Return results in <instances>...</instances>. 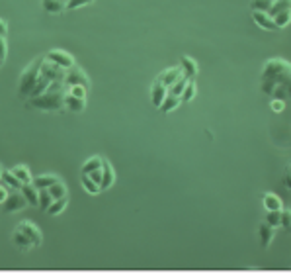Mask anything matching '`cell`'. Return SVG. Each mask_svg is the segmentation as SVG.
<instances>
[{"label":"cell","mask_w":291,"mask_h":278,"mask_svg":"<svg viewBox=\"0 0 291 278\" xmlns=\"http://www.w3.org/2000/svg\"><path fill=\"white\" fill-rule=\"evenodd\" d=\"M65 108L68 112H82L86 108V98H76L72 94L65 93Z\"/></svg>","instance_id":"cell-14"},{"label":"cell","mask_w":291,"mask_h":278,"mask_svg":"<svg viewBox=\"0 0 291 278\" xmlns=\"http://www.w3.org/2000/svg\"><path fill=\"white\" fill-rule=\"evenodd\" d=\"M166 94H168V89L164 85H161L159 81H155L153 83V89H151V102H153V106L161 108L162 100L166 98Z\"/></svg>","instance_id":"cell-11"},{"label":"cell","mask_w":291,"mask_h":278,"mask_svg":"<svg viewBox=\"0 0 291 278\" xmlns=\"http://www.w3.org/2000/svg\"><path fill=\"white\" fill-rule=\"evenodd\" d=\"M65 83L63 81H53L43 94L30 98L28 106L35 108V110H41V112H59V110L65 108Z\"/></svg>","instance_id":"cell-2"},{"label":"cell","mask_w":291,"mask_h":278,"mask_svg":"<svg viewBox=\"0 0 291 278\" xmlns=\"http://www.w3.org/2000/svg\"><path fill=\"white\" fill-rule=\"evenodd\" d=\"M284 185H286L291 190V177H290V175H286V177H284Z\"/></svg>","instance_id":"cell-43"},{"label":"cell","mask_w":291,"mask_h":278,"mask_svg":"<svg viewBox=\"0 0 291 278\" xmlns=\"http://www.w3.org/2000/svg\"><path fill=\"white\" fill-rule=\"evenodd\" d=\"M53 81H49L47 77H43L41 73H39V77H37V81H35V87H33V91H32V94L30 96H39V94H43L47 89H49V85H51Z\"/></svg>","instance_id":"cell-24"},{"label":"cell","mask_w":291,"mask_h":278,"mask_svg":"<svg viewBox=\"0 0 291 278\" xmlns=\"http://www.w3.org/2000/svg\"><path fill=\"white\" fill-rule=\"evenodd\" d=\"M53 204V196L49 194V190L47 188H43V190H39V204H37V208L41 210V212H47V208Z\"/></svg>","instance_id":"cell-27"},{"label":"cell","mask_w":291,"mask_h":278,"mask_svg":"<svg viewBox=\"0 0 291 278\" xmlns=\"http://www.w3.org/2000/svg\"><path fill=\"white\" fill-rule=\"evenodd\" d=\"M41 63H43V57H37L33 63H30L26 69H24V73H22V77H20V87H18V94L22 96V98H26V96H30L33 91V87H35V81H37V77H39V73H41Z\"/></svg>","instance_id":"cell-3"},{"label":"cell","mask_w":291,"mask_h":278,"mask_svg":"<svg viewBox=\"0 0 291 278\" xmlns=\"http://www.w3.org/2000/svg\"><path fill=\"white\" fill-rule=\"evenodd\" d=\"M88 177L96 183L98 186L102 185V169H96V171H92V173H88Z\"/></svg>","instance_id":"cell-40"},{"label":"cell","mask_w":291,"mask_h":278,"mask_svg":"<svg viewBox=\"0 0 291 278\" xmlns=\"http://www.w3.org/2000/svg\"><path fill=\"white\" fill-rule=\"evenodd\" d=\"M195 91H197V89H195V83L194 81H188L186 89H184L182 94H180V100H182V102H192V100L195 98Z\"/></svg>","instance_id":"cell-30"},{"label":"cell","mask_w":291,"mask_h":278,"mask_svg":"<svg viewBox=\"0 0 291 278\" xmlns=\"http://www.w3.org/2000/svg\"><path fill=\"white\" fill-rule=\"evenodd\" d=\"M188 81H190V79L182 75V77H180V79H178V81H176V83H174V85H172V87L168 89V93H170V94H174V96H180V94H182V91L186 89V85H188Z\"/></svg>","instance_id":"cell-31"},{"label":"cell","mask_w":291,"mask_h":278,"mask_svg":"<svg viewBox=\"0 0 291 278\" xmlns=\"http://www.w3.org/2000/svg\"><path fill=\"white\" fill-rule=\"evenodd\" d=\"M12 175L22 183V185H28V183H32V173H30V169L28 167H24V165H18V167H14L12 169Z\"/></svg>","instance_id":"cell-23"},{"label":"cell","mask_w":291,"mask_h":278,"mask_svg":"<svg viewBox=\"0 0 291 278\" xmlns=\"http://www.w3.org/2000/svg\"><path fill=\"white\" fill-rule=\"evenodd\" d=\"M6 33H8V26H6V22H2V20H0V35L4 37Z\"/></svg>","instance_id":"cell-42"},{"label":"cell","mask_w":291,"mask_h":278,"mask_svg":"<svg viewBox=\"0 0 291 278\" xmlns=\"http://www.w3.org/2000/svg\"><path fill=\"white\" fill-rule=\"evenodd\" d=\"M47 190H49V194L53 196V200H57V198H65V196H68V194H66V186L63 185L61 181H57L55 185H51L49 188H47Z\"/></svg>","instance_id":"cell-29"},{"label":"cell","mask_w":291,"mask_h":278,"mask_svg":"<svg viewBox=\"0 0 291 278\" xmlns=\"http://www.w3.org/2000/svg\"><path fill=\"white\" fill-rule=\"evenodd\" d=\"M6 55H8V45H6V39L0 35V63L6 61Z\"/></svg>","instance_id":"cell-39"},{"label":"cell","mask_w":291,"mask_h":278,"mask_svg":"<svg viewBox=\"0 0 291 278\" xmlns=\"http://www.w3.org/2000/svg\"><path fill=\"white\" fill-rule=\"evenodd\" d=\"M0 186H4L8 192H12V190H20L22 183L12 175V171H2V175H0Z\"/></svg>","instance_id":"cell-12"},{"label":"cell","mask_w":291,"mask_h":278,"mask_svg":"<svg viewBox=\"0 0 291 278\" xmlns=\"http://www.w3.org/2000/svg\"><path fill=\"white\" fill-rule=\"evenodd\" d=\"M65 69L63 67H59V65H55L53 61H47L45 57H43V63H41V75L43 77H47L49 81H63L65 79Z\"/></svg>","instance_id":"cell-7"},{"label":"cell","mask_w":291,"mask_h":278,"mask_svg":"<svg viewBox=\"0 0 291 278\" xmlns=\"http://www.w3.org/2000/svg\"><path fill=\"white\" fill-rule=\"evenodd\" d=\"M63 83H65L66 89H68V87H84V89H88V87H90L86 73H84L82 69H78L76 65H74V67H70V69L66 71Z\"/></svg>","instance_id":"cell-5"},{"label":"cell","mask_w":291,"mask_h":278,"mask_svg":"<svg viewBox=\"0 0 291 278\" xmlns=\"http://www.w3.org/2000/svg\"><path fill=\"white\" fill-rule=\"evenodd\" d=\"M80 183H82L84 190H86L88 194H98V192H100V186H98L88 175H82V177H80Z\"/></svg>","instance_id":"cell-32"},{"label":"cell","mask_w":291,"mask_h":278,"mask_svg":"<svg viewBox=\"0 0 291 278\" xmlns=\"http://www.w3.org/2000/svg\"><path fill=\"white\" fill-rule=\"evenodd\" d=\"M270 108H272V112H274V114H282V112H284V108H286V104H284V100L272 98V100H270Z\"/></svg>","instance_id":"cell-36"},{"label":"cell","mask_w":291,"mask_h":278,"mask_svg":"<svg viewBox=\"0 0 291 278\" xmlns=\"http://www.w3.org/2000/svg\"><path fill=\"white\" fill-rule=\"evenodd\" d=\"M45 59H47V61H53L55 65H59V67H63L65 71H68L70 67L76 65V63H74V57H72L70 53H66V51H61V49L49 51V53L45 55Z\"/></svg>","instance_id":"cell-6"},{"label":"cell","mask_w":291,"mask_h":278,"mask_svg":"<svg viewBox=\"0 0 291 278\" xmlns=\"http://www.w3.org/2000/svg\"><path fill=\"white\" fill-rule=\"evenodd\" d=\"M258 233H260V245L266 249L272 245V241H274V227L272 225H268L266 221L264 223H260L258 227Z\"/></svg>","instance_id":"cell-18"},{"label":"cell","mask_w":291,"mask_h":278,"mask_svg":"<svg viewBox=\"0 0 291 278\" xmlns=\"http://www.w3.org/2000/svg\"><path fill=\"white\" fill-rule=\"evenodd\" d=\"M6 196H8V190H6L4 186H0V204L6 200Z\"/></svg>","instance_id":"cell-41"},{"label":"cell","mask_w":291,"mask_h":278,"mask_svg":"<svg viewBox=\"0 0 291 278\" xmlns=\"http://www.w3.org/2000/svg\"><path fill=\"white\" fill-rule=\"evenodd\" d=\"M0 175H2V167H0Z\"/></svg>","instance_id":"cell-45"},{"label":"cell","mask_w":291,"mask_h":278,"mask_svg":"<svg viewBox=\"0 0 291 278\" xmlns=\"http://www.w3.org/2000/svg\"><path fill=\"white\" fill-rule=\"evenodd\" d=\"M262 93L270 98L278 100H290V87H291V63L286 59H270L264 63L262 77H260Z\"/></svg>","instance_id":"cell-1"},{"label":"cell","mask_w":291,"mask_h":278,"mask_svg":"<svg viewBox=\"0 0 291 278\" xmlns=\"http://www.w3.org/2000/svg\"><path fill=\"white\" fill-rule=\"evenodd\" d=\"M274 0H250V10H258V12H270Z\"/></svg>","instance_id":"cell-33"},{"label":"cell","mask_w":291,"mask_h":278,"mask_svg":"<svg viewBox=\"0 0 291 278\" xmlns=\"http://www.w3.org/2000/svg\"><path fill=\"white\" fill-rule=\"evenodd\" d=\"M182 104V100H180V96H174V94H166V98L162 100L161 104V112H164V114H168V112H172V110H176L178 106Z\"/></svg>","instance_id":"cell-20"},{"label":"cell","mask_w":291,"mask_h":278,"mask_svg":"<svg viewBox=\"0 0 291 278\" xmlns=\"http://www.w3.org/2000/svg\"><path fill=\"white\" fill-rule=\"evenodd\" d=\"M12 241H14V245L18 249H22L24 253H28V251H32L33 249V243H32V239L24 233V231H20V229H16L14 231V235H12Z\"/></svg>","instance_id":"cell-16"},{"label":"cell","mask_w":291,"mask_h":278,"mask_svg":"<svg viewBox=\"0 0 291 278\" xmlns=\"http://www.w3.org/2000/svg\"><path fill=\"white\" fill-rule=\"evenodd\" d=\"M262 198H264V208H266V212H280V210H284V202H282L276 194L266 192Z\"/></svg>","instance_id":"cell-17"},{"label":"cell","mask_w":291,"mask_h":278,"mask_svg":"<svg viewBox=\"0 0 291 278\" xmlns=\"http://www.w3.org/2000/svg\"><path fill=\"white\" fill-rule=\"evenodd\" d=\"M18 229H20V231H24V233L32 239L33 247H39V245H41V231H39L33 223H30V221H22V223L18 225Z\"/></svg>","instance_id":"cell-10"},{"label":"cell","mask_w":291,"mask_h":278,"mask_svg":"<svg viewBox=\"0 0 291 278\" xmlns=\"http://www.w3.org/2000/svg\"><path fill=\"white\" fill-rule=\"evenodd\" d=\"M272 20L276 22L278 30H282V28H288V26L291 24V10H282V12H278L276 16H272Z\"/></svg>","instance_id":"cell-25"},{"label":"cell","mask_w":291,"mask_h":278,"mask_svg":"<svg viewBox=\"0 0 291 278\" xmlns=\"http://www.w3.org/2000/svg\"><path fill=\"white\" fill-rule=\"evenodd\" d=\"M116 181V175H114V169L108 161H102V185H100V190H106L114 185Z\"/></svg>","instance_id":"cell-15"},{"label":"cell","mask_w":291,"mask_h":278,"mask_svg":"<svg viewBox=\"0 0 291 278\" xmlns=\"http://www.w3.org/2000/svg\"><path fill=\"white\" fill-rule=\"evenodd\" d=\"M24 208H28V200L24 198V194H22L20 190L8 192L6 200L2 202V210H4L6 214H14V212H20V210H24Z\"/></svg>","instance_id":"cell-4"},{"label":"cell","mask_w":291,"mask_h":278,"mask_svg":"<svg viewBox=\"0 0 291 278\" xmlns=\"http://www.w3.org/2000/svg\"><path fill=\"white\" fill-rule=\"evenodd\" d=\"M182 77V69L180 67H170V69H166V71H162L161 75L157 77V81L161 83V85H164L166 89H170L178 79Z\"/></svg>","instance_id":"cell-9"},{"label":"cell","mask_w":291,"mask_h":278,"mask_svg":"<svg viewBox=\"0 0 291 278\" xmlns=\"http://www.w3.org/2000/svg\"><path fill=\"white\" fill-rule=\"evenodd\" d=\"M61 2H65V4H66V0H61Z\"/></svg>","instance_id":"cell-46"},{"label":"cell","mask_w":291,"mask_h":278,"mask_svg":"<svg viewBox=\"0 0 291 278\" xmlns=\"http://www.w3.org/2000/svg\"><path fill=\"white\" fill-rule=\"evenodd\" d=\"M66 93L72 94V96H76V98H86L88 89H84V87H68V89H66Z\"/></svg>","instance_id":"cell-37"},{"label":"cell","mask_w":291,"mask_h":278,"mask_svg":"<svg viewBox=\"0 0 291 278\" xmlns=\"http://www.w3.org/2000/svg\"><path fill=\"white\" fill-rule=\"evenodd\" d=\"M280 227L291 231V210H282V225Z\"/></svg>","instance_id":"cell-38"},{"label":"cell","mask_w":291,"mask_h":278,"mask_svg":"<svg viewBox=\"0 0 291 278\" xmlns=\"http://www.w3.org/2000/svg\"><path fill=\"white\" fill-rule=\"evenodd\" d=\"M266 223L272 225L274 229L282 225V210L280 212H266Z\"/></svg>","instance_id":"cell-34"},{"label":"cell","mask_w":291,"mask_h":278,"mask_svg":"<svg viewBox=\"0 0 291 278\" xmlns=\"http://www.w3.org/2000/svg\"><path fill=\"white\" fill-rule=\"evenodd\" d=\"M92 0H66V10H76V8H82V6H88Z\"/></svg>","instance_id":"cell-35"},{"label":"cell","mask_w":291,"mask_h":278,"mask_svg":"<svg viewBox=\"0 0 291 278\" xmlns=\"http://www.w3.org/2000/svg\"><path fill=\"white\" fill-rule=\"evenodd\" d=\"M180 69H182V75L184 77H188L190 81H194L195 77H197V63L192 59V57H182L180 59Z\"/></svg>","instance_id":"cell-13"},{"label":"cell","mask_w":291,"mask_h":278,"mask_svg":"<svg viewBox=\"0 0 291 278\" xmlns=\"http://www.w3.org/2000/svg\"><path fill=\"white\" fill-rule=\"evenodd\" d=\"M252 20H254V24L258 26L260 30L278 31V26H276V22H274V20H272V16H270V14H266V12H258V10H252Z\"/></svg>","instance_id":"cell-8"},{"label":"cell","mask_w":291,"mask_h":278,"mask_svg":"<svg viewBox=\"0 0 291 278\" xmlns=\"http://www.w3.org/2000/svg\"><path fill=\"white\" fill-rule=\"evenodd\" d=\"M41 6L49 14H61L66 10L65 2H61V0H41Z\"/></svg>","instance_id":"cell-21"},{"label":"cell","mask_w":291,"mask_h":278,"mask_svg":"<svg viewBox=\"0 0 291 278\" xmlns=\"http://www.w3.org/2000/svg\"><path fill=\"white\" fill-rule=\"evenodd\" d=\"M66 204H68V196L53 200V204L47 208V214H49V216H59V214H61V212L66 208Z\"/></svg>","instance_id":"cell-26"},{"label":"cell","mask_w":291,"mask_h":278,"mask_svg":"<svg viewBox=\"0 0 291 278\" xmlns=\"http://www.w3.org/2000/svg\"><path fill=\"white\" fill-rule=\"evenodd\" d=\"M59 179L55 175H41V177H35L32 179V185L37 188V190H43V188H49L51 185H55Z\"/></svg>","instance_id":"cell-22"},{"label":"cell","mask_w":291,"mask_h":278,"mask_svg":"<svg viewBox=\"0 0 291 278\" xmlns=\"http://www.w3.org/2000/svg\"><path fill=\"white\" fill-rule=\"evenodd\" d=\"M20 192H22V194H24V198L28 200V206H37V204H39V190H37L32 183L22 185Z\"/></svg>","instance_id":"cell-19"},{"label":"cell","mask_w":291,"mask_h":278,"mask_svg":"<svg viewBox=\"0 0 291 278\" xmlns=\"http://www.w3.org/2000/svg\"><path fill=\"white\" fill-rule=\"evenodd\" d=\"M102 157H92V159H88L84 165H82V169H80V173L82 175H88V173H92V171H96V169H102Z\"/></svg>","instance_id":"cell-28"},{"label":"cell","mask_w":291,"mask_h":278,"mask_svg":"<svg viewBox=\"0 0 291 278\" xmlns=\"http://www.w3.org/2000/svg\"><path fill=\"white\" fill-rule=\"evenodd\" d=\"M288 175H290V177H291V165H290V167H288Z\"/></svg>","instance_id":"cell-44"}]
</instances>
